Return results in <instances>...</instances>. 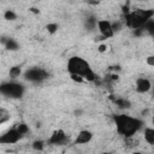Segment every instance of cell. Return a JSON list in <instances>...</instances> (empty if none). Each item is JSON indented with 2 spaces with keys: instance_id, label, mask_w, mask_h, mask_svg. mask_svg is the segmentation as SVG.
<instances>
[{
  "instance_id": "cell-1",
  "label": "cell",
  "mask_w": 154,
  "mask_h": 154,
  "mask_svg": "<svg viewBox=\"0 0 154 154\" xmlns=\"http://www.w3.org/2000/svg\"><path fill=\"white\" fill-rule=\"evenodd\" d=\"M113 120L116 124L117 132L125 138H131L135 134H137L144 125L143 120L140 118L132 117L126 113H119L113 116Z\"/></svg>"
},
{
  "instance_id": "cell-2",
  "label": "cell",
  "mask_w": 154,
  "mask_h": 154,
  "mask_svg": "<svg viewBox=\"0 0 154 154\" xmlns=\"http://www.w3.org/2000/svg\"><path fill=\"white\" fill-rule=\"evenodd\" d=\"M66 70L69 75H79L87 82H95L99 79V76L95 73L90 64L84 58L78 57V55H73L69 58Z\"/></svg>"
},
{
  "instance_id": "cell-3",
  "label": "cell",
  "mask_w": 154,
  "mask_h": 154,
  "mask_svg": "<svg viewBox=\"0 0 154 154\" xmlns=\"http://www.w3.org/2000/svg\"><path fill=\"white\" fill-rule=\"evenodd\" d=\"M154 18L153 8H136L124 14V22L128 28L138 29L142 28L149 19Z\"/></svg>"
},
{
  "instance_id": "cell-4",
  "label": "cell",
  "mask_w": 154,
  "mask_h": 154,
  "mask_svg": "<svg viewBox=\"0 0 154 154\" xmlns=\"http://www.w3.org/2000/svg\"><path fill=\"white\" fill-rule=\"evenodd\" d=\"M0 93L10 99H20L25 93V87L16 79H10L0 84Z\"/></svg>"
},
{
  "instance_id": "cell-5",
  "label": "cell",
  "mask_w": 154,
  "mask_h": 154,
  "mask_svg": "<svg viewBox=\"0 0 154 154\" xmlns=\"http://www.w3.org/2000/svg\"><path fill=\"white\" fill-rule=\"evenodd\" d=\"M23 76H24V79L28 81V82L41 83V82H43V81H46L48 78L49 73H48L47 70H45L42 67L34 66V67H29L28 70H25Z\"/></svg>"
},
{
  "instance_id": "cell-6",
  "label": "cell",
  "mask_w": 154,
  "mask_h": 154,
  "mask_svg": "<svg viewBox=\"0 0 154 154\" xmlns=\"http://www.w3.org/2000/svg\"><path fill=\"white\" fill-rule=\"evenodd\" d=\"M23 136L20 135V132L17 130V128H11L8 129L6 132H4L0 136V143L1 144H14L17 143Z\"/></svg>"
},
{
  "instance_id": "cell-7",
  "label": "cell",
  "mask_w": 154,
  "mask_h": 154,
  "mask_svg": "<svg viewBox=\"0 0 154 154\" xmlns=\"http://www.w3.org/2000/svg\"><path fill=\"white\" fill-rule=\"evenodd\" d=\"M67 142H69V136L66 135V132L63 129H58V130L53 131L51 137L47 140V143L52 144V146H64Z\"/></svg>"
},
{
  "instance_id": "cell-8",
  "label": "cell",
  "mask_w": 154,
  "mask_h": 154,
  "mask_svg": "<svg viewBox=\"0 0 154 154\" xmlns=\"http://www.w3.org/2000/svg\"><path fill=\"white\" fill-rule=\"evenodd\" d=\"M96 28L99 30V34H101L106 38H112L114 36V31L112 29V22H109L107 19H100V20H97Z\"/></svg>"
},
{
  "instance_id": "cell-9",
  "label": "cell",
  "mask_w": 154,
  "mask_h": 154,
  "mask_svg": "<svg viewBox=\"0 0 154 154\" xmlns=\"http://www.w3.org/2000/svg\"><path fill=\"white\" fill-rule=\"evenodd\" d=\"M153 83L150 82V79L146 78V77H138L135 81V89L138 94H146L149 90H152Z\"/></svg>"
},
{
  "instance_id": "cell-10",
  "label": "cell",
  "mask_w": 154,
  "mask_h": 154,
  "mask_svg": "<svg viewBox=\"0 0 154 154\" xmlns=\"http://www.w3.org/2000/svg\"><path fill=\"white\" fill-rule=\"evenodd\" d=\"M93 137H94V134L90 130H88V129L81 130L75 137L73 144H87L93 140Z\"/></svg>"
},
{
  "instance_id": "cell-11",
  "label": "cell",
  "mask_w": 154,
  "mask_h": 154,
  "mask_svg": "<svg viewBox=\"0 0 154 154\" xmlns=\"http://www.w3.org/2000/svg\"><path fill=\"white\" fill-rule=\"evenodd\" d=\"M111 100L119 109H128L131 107V102L125 97H114L113 95H111Z\"/></svg>"
},
{
  "instance_id": "cell-12",
  "label": "cell",
  "mask_w": 154,
  "mask_h": 154,
  "mask_svg": "<svg viewBox=\"0 0 154 154\" xmlns=\"http://www.w3.org/2000/svg\"><path fill=\"white\" fill-rule=\"evenodd\" d=\"M143 137H144V141L150 144V146H154V126L153 128H144L143 130Z\"/></svg>"
},
{
  "instance_id": "cell-13",
  "label": "cell",
  "mask_w": 154,
  "mask_h": 154,
  "mask_svg": "<svg viewBox=\"0 0 154 154\" xmlns=\"http://www.w3.org/2000/svg\"><path fill=\"white\" fill-rule=\"evenodd\" d=\"M4 47H5L7 51H10V52H16V51H18V49L20 48L18 41H17L16 38H13V37H7V41H6V43L4 45Z\"/></svg>"
},
{
  "instance_id": "cell-14",
  "label": "cell",
  "mask_w": 154,
  "mask_h": 154,
  "mask_svg": "<svg viewBox=\"0 0 154 154\" xmlns=\"http://www.w3.org/2000/svg\"><path fill=\"white\" fill-rule=\"evenodd\" d=\"M23 71H22V67L19 65H14L12 67H10V71H8V76L11 79H17L22 76Z\"/></svg>"
},
{
  "instance_id": "cell-15",
  "label": "cell",
  "mask_w": 154,
  "mask_h": 154,
  "mask_svg": "<svg viewBox=\"0 0 154 154\" xmlns=\"http://www.w3.org/2000/svg\"><path fill=\"white\" fill-rule=\"evenodd\" d=\"M144 34L149 35V36H154V18L149 19L143 26H142Z\"/></svg>"
},
{
  "instance_id": "cell-16",
  "label": "cell",
  "mask_w": 154,
  "mask_h": 154,
  "mask_svg": "<svg viewBox=\"0 0 154 154\" xmlns=\"http://www.w3.org/2000/svg\"><path fill=\"white\" fill-rule=\"evenodd\" d=\"M96 25H97V19L94 16H88L85 18V26L89 30H93L94 28H96Z\"/></svg>"
},
{
  "instance_id": "cell-17",
  "label": "cell",
  "mask_w": 154,
  "mask_h": 154,
  "mask_svg": "<svg viewBox=\"0 0 154 154\" xmlns=\"http://www.w3.org/2000/svg\"><path fill=\"white\" fill-rule=\"evenodd\" d=\"M18 18V16H17V13L13 11V10H6L5 12H4V19H6V20H8V22H13V20H16Z\"/></svg>"
},
{
  "instance_id": "cell-18",
  "label": "cell",
  "mask_w": 154,
  "mask_h": 154,
  "mask_svg": "<svg viewBox=\"0 0 154 154\" xmlns=\"http://www.w3.org/2000/svg\"><path fill=\"white\" fill-rule=\"evenodd\" d=\"M46 30H47V32H48L49 35H54V34L58 32V30H59V24L55 23V22L48 23V24L46 25Z\"/></svg>"
},
{
  "instance_id": "cell-19",
  "label": "cell",
  "mask_w": 154,
  "mask_h": 154,
  "mask_svg": "<svg viewBox=\"0 0 154 154\" xmlns=\"http://www.w3.org/2000/svg\"><path fill=\"white\" fill-rule=\"evenodd\" d=\"M11 116H10V112L7 109H5L4 107L0 108V124H5L7 120H10Z\"/></svg>"
},
{
  "instance_id": "cell-20",
  "label": "cell",
  "mask_w": 154,
  "mask_h": 154,
  "mask_svg": "<svg viewBox=\"0 0 154 154\" xmlns=\"http://www.w3.org/2000/svg\"><path fill=\"white\" fill-rule=\"evenodd\" d=\"M31 147L34 150H43L45 148V141L43 140H35L32 143H31Z\"/></svg>"
},
{
  "instance_id": "cell-21",
  "label": "cell",
  "mask_w": 154,
  "mask_h": 154,
  "mask_svg": "<svg viewBox=\"0 0 154 154\" xmlns=\"http://www.w3.org/2000/svg\"><path fill=\"white\" fill-rule=\"evenodd\" d=\"M16 128H17V130L20 132L22 136H24V135H26V134L29 132V126H28V124H25V123H19V124L16 125Z\"/></svg>"
},
{
  "instance_id": "cell-22",
  "label": "cell",
  "mask_w": 154,
  "mask_h": 154,
  "mask_svg": "<svg viewBox=\"0 0 154 154\" xmlns=\"http://www.w3.org/2000/svg\"><path fill=\"white\" fill-rule=\"evenodd\" d=\"M112 29H113L114 34H116V32H119V31L123 29V22H120V20H114V22H112Z\"/></svg>"
},
{
  "instance_id": "cell-23",
  "label": "cell",
  "mask_w": 154,
  "mask_h": 154,
  "mask_svg": "<svg viewBox=\"0 0 154 154\" xmlns=\"http://www.w3.org/2000/svg\"><path fill=\"white\" fill-rule=\"evenodd\" d=\"M70 78L76 83H84L85 82V79L79 75H70Z\"/></svg>"
},
{
  "instance_id": "cell-24",
  "label": "cell",
  "mask_w": 154,
  "mask_h": 154,
  "mask_svg": "<svg viewBox=\"0 0 154 154\" xmlns=\"http://www.w3.org/2000/svg\"><path fill=\"white\" fill-rule=\"evenodd\" d=\"M107 81H109V82H114V81H118L119 79V75L117 73V72H112V73H109L108 76H107V78H106Z\"/></svg>"
},
{
  "instance_id": "cell-25",
  "label": "cell",
  "mask_w": 154,
  "mask_h": 154,
  "mask_svg": "<svg viewBox=\"0 0 154 154\" xmlns=\"http://www.w3.org/2000/svg\"><path fill=\"white\" fill-rule=\"evenodd\" d=\"M107 49H108V46H107L106 43H100V45L97 46V52H99V53H106Z\"/></svg>"
},
{
  "instance_id": "cell-26",
  "label": "cell",
  "mask_w": 154,
  "mask_h": 154,
  "mask_svg": "<svg viewBox=\"0 0 154 154\" xmlns=\"http://www.w3.org/2000/svg\"><path fill=\"white\" fill-rule=\"evenodd\" d=\"M146 64H147L148 66L154 67V55H148V57L146 58Z\"/></svg>"
},
{
  "instance_id": "cell-27",
  "label": "cell",
  "mask_w": 154,
  "mask_h": 154,
  "mask_svg": "<svg viewBox=\"0 0 154 154\" xmlns=\"http://www.w3.org/2000/svg\"><path fill=\"white\" fill-rule=\"evenodd\" d=\"M85 2L89 4V5H91V6H96V5L100 4V1H96V0H85Z\"/></svg>"
},
{
  "instance_id": "cell-28",
  "label": "cell",
  "mask_w": 154,
  "mask_h": 154,
  "mask_svg": "<svg viewBox=\"0 0 154 154\" xmlns=\"http://www.w3.org/2000/svg\"><path fill=\"white\" fill-rule=\"evenodd\" d=\"M29 12H31L34 14H38L40 13V10L37 7H29Z\"/></svg>"
},
{
  "instance_id": "cell-29",
  "label": "cell",
  "mask_w": 154,
  "mask_h": 154,
  "mask_svg": "<svg viewBox=\"0 0 154 154\" xmlns=\"http://www.w3.org/2000/svg\"><path fill=\"white\" fill-rule=\"evenodd\" d=\"M111 70H112L113 72H119V71L122 70V67H120L119 65H113V66H111Z\"/></svg>"
},
{
  "instance_id": "cell-30",
  "label": "cell",
  "mask_w": 154,
  "mask_h": 154,
  "mask_svg": "<svg viewBox=\"0 0 154 154\" xmlns=\"http://www.w3.org/2000/svg\"><path fill=\"white\" fill-rule=\"evenodd\" d=\"M152 95H153V99H154V84H153V87H152Z\"/></svg>"
},
{
  "instance_id": "cell-31",
  "label": "cell",
  "mask_w": 154,
  "mask_h": 154,
  "mask_svg": "<svg viewBox=\"0 0 154 154\" xmlns=\"http://www.w3.org/2000/svg\"><path fill=\"white\" fill-rule=\"evenodd\" d=\"M152 125L154 126V116H153V118H152Z\"/></svg>"
},
{
  "instance_id": "cell-32",
  "label": "cell",
  "mask_w": 154,
  "mask_h": 154,
  "mask_svg": "<svg viewBox=\"0 0 154 154\" xmlns=\"http://www.w3.org/2000/svg\"><path fill=\"white\" fill-rule=\"evenodd\" d=\"M96 1H100V2H101V1H102V0H96Z\"/></svg>"
}]
</instances>
